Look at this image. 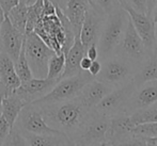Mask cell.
Returning a JSON list of instances; mask_svg holds the SVG:
<instances>
[{"mask_svg":"<svg viewBox=\"0 0 157 146\" xmlns=\"http://www.w3.org/2000/svg\"><path fill=\"white\" fill-rule=\"evenodd\" d=\"M129 115L135 125L141 123H149V122H157V103L147 108L136 110Z\"/></svg>","mask_w":157,"mask_h":146,"instance_id":"27","label":"cell"},{"mask_svg":"<svg viewBox=\"0 0 157 146\" xmlns=\"http://www.w3.org/2000/svg\"><path fill=\"white\" fill-rule=\"evenodd\" d=\"M117 54L124 57L132 63H134L137 69L142 64V62L150 56L145 49V46L141 39L140 35L135 29L130 18L127 23L124 36H123L122 42L119 46Z\"/></svg>","mask_w":157,"mask_h":146,"instance_id":"9","label":"cell"},{"mask_svg":"<svg viewBox=\"0 0 157 146\" xmlns=\"http://www.w3.org/2000/svg\"><path fill=\"white\" fill-rule=\"evenodd\" d=\"M125 1L126 6H130L137 12L151 15L153 0H125Z\"/></svg>","mask_w":157,"mask_h":146,"instance_id":"31","label":"cell"},{"mask_svg":"<svg viewBox=\"0 0 157 146\" xmlns=\"http://www.w3.org/2000/svg\"><path fill=\"white\" fill-rule=\"evenodd\" d=\"M19 2H21V3H26V2H27V0H19Z\"/></svg>","mask_w":157,"mask_h":146,"instance_id":"45","label":"cell"},{"mask_svg":"<svg viewBox=\"0 0 157 146\" xmlns=\"http://www.w3.org/2000/svg\"><path fill=\"white\" fill-rule=\"evenodd\" d=\"M64 66H65V56H64L63 52L54 54L52 56V58L49 59V61H48L46 78L59 80L64 70Z\"/></svg>","mask_w":157,"mask_h":146,"instance_id":"25","label":"cell"},{"mask_svg":"<svg viewBox=\"0 0 157 146\" xmlns=\"http://www.w3.org/2000/svg\"><path fill=\"white\" fill-rule=\"evenodd\" d=\"M21 133L26 141V145L29 146H59V145H73L72 141L63 132L57 133L36 134L30 133L21 130Z\"/></svg>","mask_w":157,"mask_h":146,"instance_id":"19","label":"cell"},{"mask_svg":"<svg viewBox=\"0 0 157 146\" xmlns=\"http://www.w3.org/2000/svg\"><path fill=\"white\" fill-rule=\"evenodd\" d=\"M0 101H1L2 115L8 121L11 127H13V125L16 122L17 116L21 113V109L28 103L14 91L9 92Z\"/></svg>","mask_w":157,"mask_h":146,"instance_id":"20","label":"cell"},{"mask_svg":"<svg viewBox=\"0 0 157 146\" xmlns=\"http://www.w3.org/2000/svg\"><path fill=\"white\" fill-rule=\"evenodd\" d=\"M88 6H89L88 0H68L65 10L63 11L72 25L75 35L79 34L80 32Z\"/></svg>","mask_w":157,"mask_h":146,"instance_id":"23","label":"cell"},{"mask_svg":"<svg viewBox=\"0 0 157 146\" xmlns=\"http://www.w3.org/2000/svg\"><path fill=\"white\" fill-rule=\"evenodd\" d=\"M4 17H6V14H4V11L2 10V8L0 6V26H1L2 21H3Z\"/></svg>","mask_w":157,"mask_h":146,"instance_id":"40","label":"cell"},{"mask_svg":"<svg viewBox=\"0 0 157 146\" xmlns=\"http://www.w3.org/2000/svg\"><path fill=\"white\" fill-rule=\"evenodd\" d=\"M128 21L129 15L122 6L105 17L97 41L98 60H103L117 54L124 36Z\"/></svg>","mask_w":157,"mask_h":146,"instance_id":"2","label":"cell"},{"mask_svg":"<svg viewBox=\"0 0 157 146\" xmlns=\"http://www.w3.org/2000/svg\"><path fill=\"white\" fill-rule=\"evenodd\" d=\"M24 41H25V39H24ZM14 65H15V70H16L19 79H21V82H26V81H28L31 78H33L31 69H30L27 58H26L24 44H23V47H21V52H19L18 58L14 61Z\"/></svg>","mask_w":157,"mask_h":146,"instance_id":"28","label":"cell"},{"mask_svg":"<svg viewBox=\"0 0 157 146\" xmlns=\"http://www.w3.org/2000/svg\"><path fill=\"white\" fill-rule=\"evenodd\" d=\"M88 1L90 6L103 16H107L122 6L118 0H88Z\"/></svg>","mask_w":157,"mask_h":146,"instance_id":"29","label":"cell"},{"mask_svg":"<svg viewBox=\"0 0 157 146\" xmlns=\"http://www.w3.org/2000/svg\"><path fill=\"white\" fill-rule=\"evenodd\" d=\"M105 17L106 16H103L98 12H96L89 4L87 11H86L85 18H83L80 32H79L80 41L86 49L91 44L93 43L97 44Z\"/></svg>","mask_w":157,"mask_h":146,"instance_id":"13","label":"cell"},{"mask_svg":"<svg viewBox=\"0 0 157 146\" xmlns=\"http://www.w3.org/2000/svg\"><path fill=\"white\" fill-rule=\"evenodd\" d=\"M154 49L157 50V21L155 23V48Z\"/></svg>","mask_w":157,"mask_h":146,"instance_id":"41","label":"cell"},{"mask_svg":"<svg viewBox=\"0 0 157 146\" xmlns=\"http://www.w3.org/2000/svg\"><path fill=\"white\" fill-rule=\"evenodd\" d=\"M49 1L52 2V4H54L56 8H59L62 11H64L66 8V4H67L68 0H49Z\"/></svg>","mask_w":157,"mask_h":146,"instance_id":"37","label":"cell"},{"mask_svg":"<svg viewBox=\"0 0 157 146\" xmlns=\"http://www.w3.org/2000/svg\"><path fill=\"white\" fill-rule=\"evenodd\" d=\"M2 50V46H1V41H0V51Z\"/></svg>","mask_w":157,"mask_h":146,"instance_id":"46","label":"cell"},{"mask_svg":"<svg viewBox=\"0 0 157 146\" xmlns=\"http://www.w3.org/2000/svg\"><path fill=\"white\" fill-rule=\"evenodd\" d=\"M155 79H157V50L154 49L153 54H150L138 67L132 81L135 87L138 88L143 83Z\"/></svg>","mask_w":157,"mask_h":146,"instance_id":"22","label":"cell"},{"mask_svg":"<svg viewBox=\"0 0 157 146\" xmlns=\"http://www.w3.org/2000/svg\"><path fill=\"white\" fill-rule=\"evenodd\" d=\"M0 80L2 81L9 92L21 85V79L15 70L14 61L3 50L0 51Z\"/></svg>","mask_w":157,"mask_h":146,"instance_id":"21","label":"cell"},{"mask_svg":"<svg viewBox=\"0 0 157 146\" xmlns=\"http://www.w3.org/2000/svg\"><path fill=\"white\" fill-rule=\"evenodd\" d=\"M93 79L94 77L88 70L81 69L74 76L61 78L47 94L32 103L35 105H49L70 100L78 96L81 88Z\"/></svg>","mask_w":157,"mask_h":146,"instance_id":"4","label":"cell"},{"mask_svg":"<svg viewBox=\"0 0 157 146\" xmlns=\"http://www.w3.org/2000/svg\"><path fill=\"white\" fill-rule=\"evenodd\" d=\"M119 2H120V4L122 6V8H124V6H126V1L125 0H118Z\"/></svg>","mask_w":157,"mask_h":146,"instance_id":"42","label":"cell"},{"mask_svg":"<svg viewBox=\"0 0 157 146\" xmlns=\"http://www.w3.org/2000/svg\"><path fill=\"white\" fill-rule=\"evenodd\" d=\"M85 56H86V48L83 47L82 43H81L79 34H77L75 36L74 43H73L72 47L65 54V66H64V70L62 75H61L60 79L78 74L81 70L80 61Z\"/></svg>","mask_w":157,"mask_h":146,"instance_id":"18","label":"cell"},{"mask_svg":"<svg viewBox=\"0 0 157 146\" xmlns=\"http://www.w3.org/2000/svg\"><path fill=\"white\" fill-rule=\"evenodd\" d=\"M42 10H43V0H36L34 3L27 6V24L26 32L29 33L34 30L35 26L41 19Z\"/></svg>","mask_w":157,"mask_h":146,"instance_id":"26","label":"cell"},{"mask_svg":"<svg viewBox=\"0 0 157 146\" xmlns=\"http://www.w3.org/2000/svg\"><path fill=\"white\" fill-rule=\"evenodd\" d=\"M91 63H92V60L88 58L87 56H85L80 61V69L88 70V69H89V67H90V65H91Z\"/></svg>","mask_w":157,"mask_h":146,"instance_id":"36","label":"cell"},{"mask_svg":"<svg viewBox=\"0 0 157 146\" xmlns=\"http://www.w3.org/2000/svg\"><path fill=\"white\" fill-rule=\"evenodd\" d=\"M25 54L34 78H46L48 61L56 52L48 47L43 39L32 31L25 33Z\"/></svg>","mask_w":157,"mask_h":146,"instance_id":"5","label":"cell"},{"mask_svg":"<svg viewBox=\"0 0 157 146\" xmlns=\"http://www.w3.org/2000/svg\"><path fill=\"white\" fill-rule=\"evenodd\" d=\"M124 9L127 11L135 29L140 35L147 54H153L155 48V23L153 17L151 15L137 12L128 6H125Z\"/></svg>","mask_w":157,"mask_h":146,"instance_id":"12","label":"cell"},{"mask_svg":"<svg viewBox=\"0 0 157 146\" xmlns=\"http://www.w3.org/2000/svg\"><path fill=\"white\" fill-rule=\"evenodd\" d=\"M101 60L96 59V60H93L91 63V65H90L89 69H88V72L90 73V74L92 75V76L96 77L97 75H98V73L101 72Z\"/></svg>","mask_w":157,"mask_h":146,"instance_id":"34","label":"cell"},{"mask_svg":"<svg viewBox=\"0 0 157 146\" xmlns=\"http://www.w3.org/2000/svg\"><path fill=\"white\" fill-rule=\"evenodd\" d=\"M25 34L19 32L16 28L13 27L8 17H4L0 26V41H1L2 50L15 61L19 56V52L23 47Z\"/></svg>","mask_w":157,"mask_h":146,"instance_id":"14","label":"cell"},{"mask_svg":"<svg viewBox=\"0 0 157 146\" xmlns=\"http://www.w3.org/2000/svg\"><path fill=\"white\" fill-rule=\"evenodd\" d=\"M33 32L36 33L43 42L56 54L62 52V46L65 41V33L57 14L41 16Z\"/></svg>","mask_w":157,"mask_h":146,"instance_id":"8","label":"cell"},{"mask_svg":"<svg viewBox=\"0 0 157 146\" xmlns=\"http://www.w3.org/2000/svg\"><path fill=\"white\" fill-rule=\"evenodd\" d=\"M37 106L46 123L66 134L73 145L93 110L85 107L77 97L61 103Z\"/></svg>","mask_w":157,"mask_h":146,"instance_id":"1","label":"cell"},{"mask_svg":"<svg viewBox=\"0 0 157 146\" xmlns=\"http://www.w3.org/2000/svg\"><path fill=\"white\" fill-rule=\"evenodd\" d=\"M132 136L143 137V138L157 137V122L137 124L132 130Z\"/></svg>","mask_w":157,"mask_h":146,"instance_id":"30","label":"cell"},{"mask_svg":"<svg viewBox=\"0 0 157 146\" xmlns=\"http://www.w3.org/2000/svg\"><path fill=\"white\" fill-rule=\"evenodd\" d=\"M58 82L57 79L49 78H31L26 82H21L17 88L13 90L19 96H21L28 103L37 100L46 95L55 84Z\"/></svg>","mask_w":157,"mask_h":146,"instance_id":"15","label":"cell"},{"mask_svg":"<svg viewBox=\"0 0 157 146\" xmlns=\"http://www.w3.org/2000/svg\"><path fill=\"white\" fill-rule=\"evenodd\" d=\"M14 125H16L23 131L30 132V133L46 134L61 132L55 128L50 127L46 123L45 119L42 116L40 107L33 103H27L21 109Z\"/></svg>","mask_w":157,"mask_h":146,"instance_id":"10","label":"cell"},{"mask_svg":"<svg viewBox=\"0 0 157 146\" xmlns=\"http://www.w3.org/2000/svg\"><path fill=\"white\" fill-rule=\"evenodd\" d=\"M86 56L89 59H91L92 61L93 60L98 59V50H97V44L93 43L89 46V47L86 49Z\"/></svg>","mask_w":157,"mask_h":146,"instance_id":"33","label":"cell"},{"mask_svg":"<svg viewBox=\"0 0 157 146\" xmlns=\"http://www.w3.org/2000/svg\"><path fill=\"white\" fill-rule=\"evenodd\" d=\"M111 90V87L94 78L81 88L77 98L88 109H93Z\"/></svg>","mask_w":157,"mask_h":146,"instance_id":"17","label":"cell"},{"mask_svg":"<svg viewBox=\"0 0 157 146\" xmlns=\"http://www.w3.org/2000/svg\"><path fill=\"white\" fill-rule=\"evenodd\" d=\"M110 117L97 113L93 109L82 126L74 145H105Z\"/></svg>","mask_w":157,"mask_h":146,"instance_id":"7","label":"cell"},{"mask_svg":"<svg viewBox=\"0 0 157 146\" xmlns=\"http://www.w3.org/2000/svg\"><path fill=\"white\" fill-rule=\"evenodd\" d=\"M151 16L153 17L154 23H156V21H157V1H154V2H153V6H152Z\"/></svg>","mask_w":157,"mask_h":146,"instance_id":"39","label":"cell"},{"mask_svg":"<svg viewBox=\"0 0 157 146\" xmlns=\"http://www.w3.org/2000/svg\"><path fill=\"white\" fill-rule=\"evenodd\" d=\"M8 93H9V90L6 88V85L2 83V81L0 80V100H1V99L3 98Z\"/></svg>","mask_w":157,"mask_h":146,"instance_id":"38","label":"cell"},{"mask_svg":"<svg viewBox=\"0 0 157 146\" xmlns=\"http://www.w3.org/2000/svg\"><path fill=\"white\" fill-rule=\"evenodd\" d=\"M11 129H12V127L3 117V115L0 116V145H4L11 132Z\"/></svg>","mask_w":157,"mask_h":146,"instance_id":"32","label":"cell"},{"mask_svg":"<svg viewBox=\"0 0 157 146\" xmlns=\"http://www.w3.org/2000/svg\"><path fill=\"white\" fill-rule=\"evenodd\" d=\"M35 1H36V0H27V2H26V4H27V6H30V4L34 3Z\"/></svg>","mask_w":157,"mask_h":146,"instance_id":"43","label":"cell"},{"mask_svg":"<svg viewBox=\"0 0 157 146\" xmlns=\"http://www.w3.org/2000/svg\"><path fill=\"white\" fill-rule=\"evenodd\" d=\"M135 126L129 114H118L110 117L105 145H129Z\"/></svg>","mask_w":157,"mask_h":146,"instance_id":"11","label":"cell"},{"mask_svg":"<svg viewBox=\"0 0 157 146\" xmlns=\"http://www.w3.org/2000/svg\"><path fill=\"white\" fill-rule=\"evenodd\" d=\"M154 1H157V0H153V2H154Z\"/></svg>","mask_w":157,"mask_h":146,"instance_id":"47","label":"cell"},{"mask_svg":"<svg viewBox=\"0 0 157 146\" xmlns=\"http://www.w3.org/2000/svg\"><path fill=\"white\" fill-rule=\"evenodd\" d=\"M10 23L13 25V27L16 28L19 32H26V24H27V4L18 2L15 6L10 9L8 13L6 14Z\"/></svg>","mask_w":157,"mask_h":146,"instance_id":"24","label":"cell"},{"mask_svg":"<svg viewBox=\"0 0 157 146\" xmlns=\"http://www.w3.org/2000/svg\"><path fill=\"white\" fill-rule=\"evenodd\" d=\"M157 103V79L147 81L136 88L128 101L126 114H132L136 110L147 108Z\"/></svg>","mask_w":157,"mask_h":146,"instance_id":"16","label":"cell"},{"mask_svg":"<svg viewBox=\"0 0 157 146\" xmlns=\"http://www.w3.org/2000/svg\"><path fill=\"white\" fill-rule=\"evenodd\" d=\"M136 87L132 81L118 88H113L96 106L93 108L97 113L108 117H112L118 114H126L128 101L132 96Z\"/></svg>","mask_w":157,"mask_h":146,"instance_id":"6","label":"cell"},{"mask_svg":"<svg viewBox=\"0 0 157 146\" xmlns=\"http://www.w3.org/2000/svg\"><path fill=\"white\" fill-rule=\"evenodd\" d=\"M19 0H0V6L4 11V14H6L10 11V9L16 6Z\"/></svg>","mask_w":157,"mask_h":146,"instance_id":"35","label":"cell"},{"mask_svg":"<svg viewBox=\"0 0 157 146\" xmlns=\"http://www.w3.org/2000/svg\"><path fill=\"white\" fill-rule=\"evenodd\" d=\"M2 115V108H1V101H0V116Z\"/></svg>","mask_w":157,"mask_h":146,"instance_id":"44","label":"cell"},{"mask_svg":"<svg viewBox=\"0 0 157 146\" xmlns=\"http://www.w3.org/2000/svg\"><path fill=\"white\" fill-rule=\"evenodd\" d=\"M101 68L95 79L112 88L127 83L134 77L137 67L134 63L118 54L101 60Z\"/></svg>","mask_w":157,"mask_h":146,"instance_id":"3","label":"cell"}]
</instances>
